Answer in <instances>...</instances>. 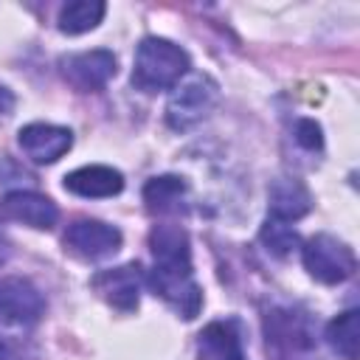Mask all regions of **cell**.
I'll list each match as a JSON object with an SVG mask.
<instances>
[{
    "instance_id": "6da1fadb",
    "label": "cell",
    "mask_w": 360,
    "mask_h": 360,
    "mask_svg": "<svg viewBox=\"0 0 360 360\" xmlns=\"http://www.w3.org/2000/svg\"><path fill=\"white\" fill-rule=\"evenodd\" d=\"M188 68H191V59L180 45L163 37H146L135 51L132 84L135 90H143V93L169 90L188 73Z\"/></svg>"
},
{
    "instance_id": "7a4b0ae2",
    "label": "cell",
    "mask_w": 360,
    "mask_h": 360,
    "mask_svg": "<svg viewBox=\"0 0 360 360\" xmlns=\"http://www.w3.org/2000/svg\"><path fill=\"white\" fill-rule=\"evenodd\" d=\"M219 104V84L208 73H191L180 79L166 101V124L172 129H191L214 112Z\"/></svg>"
},
{
    "instance_id": "3957f363",
    "label": "cell",
    "mask_w": 360,
    "mask_h": 360,
    "mask_svg": "<svg viewBox=\"0 0 360 360\" xmlns=\"http://www.w3.org/2000/svg\"><path fill=\"white\" fill-rule=\"evenodd\" d=\"M301 259H304L307 273L321 284H340L357 267L354 250L346 242H340L338 236H329V233L309 236L301 248Z\"/></svg>"
},
{
    "instance_id": "277c9868",
    "label": "cell",
    "mask_w": 360,
    "mask_h": 360,
    "mask_svg": "<svg viewBox=\"0 0 360 360\" xmlns=\"http://www.w3.org/2000/svg\"><path fill=\"white\" fill-rule=\"evenodd\" d=\"M267 346L278 360H309L315 352V335L309 318L295 309H273L264 318Z\"/></svg>"
},
{
    "instance_id": "5b68a950",
    "label": "cell",
    "mask_w": 360,
    "mask_h": 360,
    "mask_svg": "<svg viewBox=\"0 0 360 360\" xmlns=\"http://www.w3.org/2000/svg\"><path fill=\"white\" fill-rule=\"evenodd\" d=\"M149 287L155 295H160L180 318L191 321L202 309V290L194 281V267H152L149 270Z\"/></svg>"
},
{
    "instance_id": "8992f818",
    "label": "cell",
    "mask_w": 360,
    "mask_h": 360,
    "mask_svg": "<svg viewBox=\"0 0 360 360\" xmlns=\"http://www.w3.org/2000/svg\"><path fill=\"white\" fill-rule=\"evenodd\" d=\"M121 248V231L101 219H76L65 231V250L84 262H98Z\"/></svg>"
},
{
    "instance_id": "52a82bcc",
    "label": "cell",
    "mask_w": 360,
    "mask_h": 360,
    "mask_svg": "<svg viewBox=\"0 0 360 360\" xmlns=\"http://www.w3.org/2000/svg\"><path fill=\"white\" fill-rule=\"evenodd\" d=\"M45 298L42 292L20 276L0 278V323L6 326H31L42 318Z\"/></svg>"
},
{
    "instance_id": "ba28073f",
    "label": "cell",
    "mask_w": 360,
    "mask_h": 360,
    "mask_svg": "<svg viewBox=\"0 0 360 360\" xmlns=\"http://www.w3.org/2000/svg\"><path fill=\"white\" fill-rule=\"evenodd\" d=\"M90 287L98 292V298H104L110 307L121 309V312H132L141 304V287H143V273L141 264L129 262L121 267H110L93 276Z\"/></svg>"
},
{
    "instance_id": "9c48e42d",
    "label": "cell",
    "mask_w": 360,
    "mask_h": 360,
    "mask_svg": "<svg viewBox=\"0 0 360 360\" xmlns=\"http://www.w3.org/2000/svg\"><path fill=\"white\" fill-rule=\"evenodd\" d=\"M115 56L112 51H104V48H96V51H82V53H70V56H62L59 68H62V76L82 93H93V90H101L112 76H115Z\"/></svg>"
},
{
    "instance_id": "30bf717a",
    "label": "cell",
    "mask_w": 360,
    "mask_h": 360,
    "mask_svg": "<svg viewBox=\"0 0 360 360\" xmlns=\"http://www.w3.org/2000/svg\"><path fill=\"white\" fill-rule=\"evenodd\" d=\"M17 143H20L22 155L28 160H34V163H56L73 146V132L68 127L37 121V124H25L17 132Z\"/></svg>"
},
{
    "instance_id": "8fae6325",
    "label": "cell",
    "mask_w": 360,
    "mask_h": 360,
    "mask_svg": "<svg viewBox=\"0 0 360 360\" xmlns=\"http://www.w3.org/2000/svg\"><path fill=\"white\" fill-rule=\"evenodd\" d=\"M0 214L6 219L22 222L34 231H51L59 219V211L53 205V200H48L45 194L37 191H11L0 200Z\"/></svg>"
},
{
    "instance_id": "7c38bea8",
    "label": "cell",
    "mask_w": 360,
    "mask_h": 360,
    "mask_svg": "<svg viewBox=\"0 0 360 360\" xmlns=\"http://www.w3.org/2000/svg\"><path fill=\"white\" fill-rule=\"evenodd\" d=\"M65 188L76 197H90V200L115 197L124 188V174L112 166L90 163V166H82V169H73L70 174H65Z\"/></svg>"
},
{
    "instance_id": "4fadbf2b",
    "label": "cell",
    "mask_w": 360,
    "mask_h": 360,
    "mask_svg": "<svg viewBox=\"0 0 360 360\" xmlns=\"http://www.w3.org/2000/svg\"><path fill=\"white\" fill-rule=\"evenodd\" d=\"M152 267H191V242L186 228L174 222H160L149 233Z\"/></svg>"
},
{
    "instance_id": "5bb4252c",
    "label": "cell",
    "mask_w": 360,
    "mask_h": 360,
    "mask_svg": "<svg viewBox=\"0 0 360 360\" xmlns=\"http://www.w3.org/2000/svg\"><path fill=\"white\" fill-rule=\"evenodd\" d=\"M200 360H245L242 332L236 321H211L197 335Z\"/></svg>"
},
{
    "instance_id": "9a60e30c",
    "label": "cell",
    "mask_w": 360,
    "mask_h": 360,
    "mask_svg": "<svg viewBox=\"0 0 360 360\" xmlns=\"http://www.w3.org/2000/svg\"><path fill=\"white\" fill-rule=\"evenodd\" d=\"M270 205V217L281 219V222H292L301 219L304 214H309L312 208V194L307 191V186L295 177H276L270 183V194H267Z\"/></svg>"
},
{
    "instance_id": "2e32d148",
    "label": "cell",
    "mask_w": 360,
    "mask_h": 360,
    "mask_svg": "<svg viewBox=\"0 0 360 360\" xmlns=\"http://www.w3.org/2000/svg\"><path fill=\"white\" fill-rule=\"evenodd\" d=\"M186 183L177 174H160L152 177L143 186V202L152 214H180L186 211Z\"/></svg>"
},
{
    "instance_id": "e0dca14e",
    "label": "cell",
    "mask_w": 360,
    "mask_h": 360,
    "mask_svg": "<svg viewBox=\"0 0 360 360\" xmlns=\"http://www.w3.org/2000/svg\"><path fill=\"white\" fill-rule=\"evenodd\" d=\"M326 343L340 360H357L360 354V312L346 309L326 323Z\"/></svg>"
},
{
    "instance_id": "ac0fdd59",
    "label": "cell",
    "mask_w": 360,
    "mask_h": 360,
    "mask_svg": "<svg viewBox=\"0 0 360 360\" xmlns=\"http://www.w3.org/2000/svg\"><path fill=\"white\" fill-rule=\"evenodd\" d=\"M104 11H107V6L101 0H73V3L59 8L56 25H59L62 34H70V37L87 34L101 22Z\"/></svg>"
},
{
    "instance_id": "d6986e66",
    "label": "cell",
    "mask_w": 360,
    "mask_h": 360,
    "mask_svg": "<svg viewBox=\"0 0 360 360\" xmlns=\"http://www.w3.org/2000/svg\"><path fill=\"white\" fill-rule=\"evenodd\" d=\"M259 242L267 248V253L284 259V256H290V253L298 248L301 236H298V231H295L290 222H281V219H273V217H270V219L262 225V231H259Z\"/></svg>"
},
{
    "instance_id": "ffe728a7",
    "label": "cell",
    "mask_w": 360,
    "mask_h": 360,
    "mask_svg": "<svg viewBox=\"0 0 360 360\" xmlns=\"http://www.w3.org/2000/svg\"><path fill=\"white\" fill-rule=\"evenodd\" d=\"M295 143L304 149V152H321L323 149V135H321V124L312 121V118H301L295 124Z\"/></svg>"
},
{
    "instance_id": "44dd1931",
    "label": "cell",
    "mask_w": 360,
    "mask_h": 360,
    "mask_svg": "<svg viewBox=\"0 0 360 360\" xmlns=\"http://www.w3.org/2000/svg\"><path fill=\"white\" fill-rule=\"evenodd\" d=\"M0 360H37V349L11 335H0Z\"/></svg>"
},
{
    "instance_id": "7402d4cb",
    "label": "cell",
    "mask_w": 360,
    "mask_h": 360,
    "mask_svg": "<svg viewBox=\"0 0 360 360\" xmlns=\"http://www.w3.org/2000/svg\"><path fill=\"white\" fill-rule=\"evenodd\" d=\"M14 110V93L0 84V115H8Z\"/></svg>"
},
{
    "instance_id": "603a6c76",
    "label": "cell",
    "mask_w": 360,
    "mask_h": 360,
    "mask_svg": "<svg viewBox=\"0 0 360 360\" xmlns=\"http://www.w3.org/2000/svg\"><path fill=\"white\" fill-rule=\"evenodd\" d=\"M8 256H11V242H8V236H6V231L0 228V267L8 262Z\"/></svg>"
}]
</instances>
